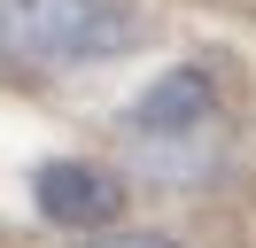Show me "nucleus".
<instances>
[{
  "label": "nucleus",
  "instance_id": "2",
  "mask_svg": "<svg viewBox=\"0 0 256 248\" xmlns=\"http://www.w3.org/2000/svg\"><path fill=\"white\" fill-rule=\"evenodd\" d=\"M32 194H39V217H54V225H109V217L124 210V186H116L109 170L78 163V155H62V163H39Z\"/></svg>",
  "mask_w": 256,
  "mask_h": 248
},
{
  "label": "nucleus",
  "instance_id": "4",
  "mask_svg": "<svg viewBox=\"0 0 256 248\" xmlns=\"http://www.w3.org/2000/svg\"><path fill=\"white\" fill-rule=\"evenodd\" d=\"M86 248H178V240H156V232H109V240H86Z\"/></svg>",
  "mask_w": 256,
  "mask_h": 248
},
{
  "label": "nucleus",
  "instance_id": "1",
  "mask_svg": "<svg viewBox=\"0 0 256 248\" xmlns=\"http://www.w3.org/2000/svg\"><path fill=\"white\" fill-rule=\"evenodd\" d=\"M140 39L132 0H0V62L8 70H78Z\"/></svg>",
  "mask_w": 256,
  "mask_h": 248
},
{
  "label": "nucleus",
  "instance_id": "3",
  "mask_svg": "<svg viewBox=\"0 0 256 248\" xmlns=\"http://www.w3.org/2000/svg\"><path fill=\"white\" fill-rule=\"evenodd\" d=\"M186 116H210V93H202V78H194V70L163 78V86L132 108V124H140V132H171V124H186Z\"/></svg>",
  "mask_w": 256,
  "mask_h": 248
}]
</instances>
